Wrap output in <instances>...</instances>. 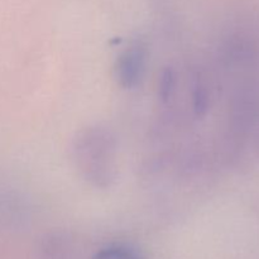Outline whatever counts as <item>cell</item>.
<instances>
[{"mask_svg":"<svg viewBox=\"0 0 259 259\" xmlns=\"http://www.w3.org/2000/svg\"><path fill=\"white\" fill-rule=\"evenodd\" d=\"M93 259H138L136 253L124 245H110L99 250Z\"/></svg>","mask_w":259,"mask_h":259,"instance_id":"3","label":"cell"},{"mask_svg":"<svg viewBox=\"0 0 259 259\" xmlns=\"http://www.w3.org/2000/svg\"><path fill=\"white\" fill-rule=\"evenodd\" d=\"M114 141L105 131L90 129L77 139L76 162L86 179L98 185L113 179Z\"/></svg>","mask_w":259,"mask_h":259,"instance_id":"1","label":"cell"},{"mask_svg":"<svg viewBox=\"0 0 259 259\" xmlns=\"http://www.w3.org/2000/svg\"><path fill=\"white\" fill-rule=\"evenodd\" d=\"M146 65V51L142 45H132L120 53L115 63V77L123 88H133L141 81Z\"/></svg>","mask_w":259,"mask_h":259,"instance_id":"2","label":"cell"}]
</instances>
